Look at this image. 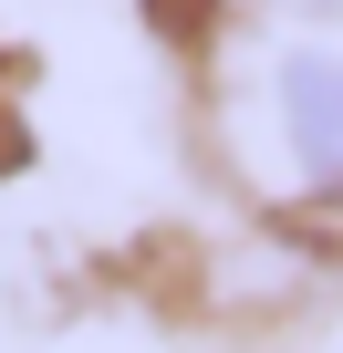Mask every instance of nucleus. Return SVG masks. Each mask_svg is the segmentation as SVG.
Instances as JSON below:
<instances>
[{"label":"nucleus","mask_w":343,"mask_h":353,"mask_svg":"<svg viewBox=\"0 0 343 353\" xmlns=\"http://www.w3.org/2000/svg\"><path fill=\"white\" fill-rule=\"evenodd\" d=\"M322 11H343V0H322Z\"/></svg>","instance_id":"nucleus-2"},{"label":"nucleus","mask_w":343,"mask_h":353,"mask_svg":"<svg viewBox=\"0 0 343 353\" xmlns=\"http://www.w3.org/2000/svg\"><path fill=\"white\" fill-rule=\"evenodd\" d=\"M271 114H281L291 166L343 208V52H281L271 63Z\"/></svg>","instance_id":"nucleus-1"}]
</instances>
